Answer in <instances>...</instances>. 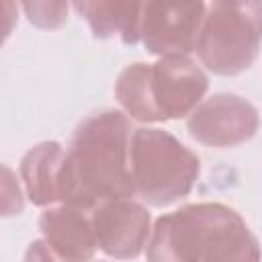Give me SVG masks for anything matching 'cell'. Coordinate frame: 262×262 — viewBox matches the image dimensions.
<instances>
[{
	"mask_svg": "<svg viewBox=\"0 0 262 262\" xmlns=\"http://www.w3.org/2000/svg\"><path fill=\"white\" fill-rule=\"evenodd\" d=\"M129 119L115 108L88 115L74 131L59 170V203L92 213L104 203L135 194Z\"/></svg>",
	"mask_w": 262,
	"mask_h": 262,
	"instance_id": "1",
	"label": "cell"
},
{
	"mask_svg": "<svg viewBox=\"0 0 262 262\" xmlns=\"http://www.w3.org/2000/svg\"><path fill=\"white\" fill-rule=\"evenodd\" d=\"M256 244L242 215L221 203L180 207L156 219L147 262H211Z\"/></svg>",
	"mask_w": 262,
	"mask_h": 262,
	"instance_id": "2",
	"label": "cell"
},
{
	"mask_svg": "<svg viewBox=\"0 0 262 262\" xmlns=\"http://www.w3.org/2000/svg\"><path fill=\"white\" fill-rule=\"evenodd\" d=\"M207 88L205 72L182 55L127 66L115 82V96L131 119L162 123L190 115L203 102Z\"/></svg>",
	"mask_w": 262,
	"mask_h": 262,
	"instance_id": "3",
	"label": "cell"
},
{
	"mask_svg": "<svg viewBox=\"0 0 262 262\" xmlns=\"http://www.w3.org/2000/svg\"><path fill=\"white\" fill-rule=\"evenodd\" d=\"M129 168L135 194L151 207H166L190 194L201 162L168 131L139 127L131 133Z\"/></svg>",
	"mask_w": 262,
	"mask_h": 262,
	"instance_id": "4",
	"label": "cell"
},
{
	"mask_svg": "<svg viewBox=\"0 0 262 262\" xmlns=\"http://www.w3.org/2000/svg\"><path fill=\"white\" fill-rule=\"evenodd\" d=\"M260 41L262 2H211L194 51L213 74L235 76L254 63Z\"/></svg>",
	"mask_w": 262,
	"mask_h": 262,
	"instance_id": "5",
	"label": "cell"
},
{
	"mask_svg": "<svg viewBox=\"0 0 262 262\" xmlns=\"http://www.w3.org/2000/svg\"><path fill=\"white\" fill-rule=\"evenodd\" d=\"M207 4L203 2H143L139 39L160 57H182L196 49Z\"/></svg>",
	"mask_w": 262,
	"mask_h": 262,
	"instance_id": "6",
	"label": "cell"
},
{
	"mask_svg": "<svg viewBox=\"0 0 262 262\" xmlns=\"http://www.w3.org/2000/svg\"><path fill=\"white\" fill-rule=\"evenodd\" d=\"M258 131V111L237 94L205 98L188 115V133L211 147H231L252 139Z\"/></svg>",
	"mask_w": 262,
	"mask_h": 262,
	"instance_id": "7",
	"label": "cell"
},
{
	"mask_svg": "<svg viewBox=\"0 0 262 262\" xmlns=\"http://www.w3.org/2000/svg\"><path fill=\"white\" fill-rule=\"evenodd\" d=\"M96 246L113 258H137L149 242V213L131 199L111 201L90 213Z\"/></svg>",
	"mask_w": 262,
	"mask_h": 262,
	"instance_id": "8",
	"label": "cell"
},
{
	"mask_svg": "<svg viewBox=\"0 0 262 262\" xmlns=\"http://www.w3.org/2000/svg\"><path fill=\"white\" fill-rule=\"evenodd\" d=\"M39 229L63 262H88L98 248L90 217L68 205L45 209L39 217Z\"/></svg>",
	"mask_w": 262,
	"mask_h": 262,
	"instance_id": "9",
	"label": "cell"
},
{
	"mask_svg": "<svg viewBox=\"0 0 262 262\" xmlns=\"http://www.w3.org/2000/svg\"><path fill=\"white\" fill-rule=\"evenodd\" d=\"M63 147L57 141H43L31 147L20 160V178L33 205L47 207L59 203V170Z\"/></svg>",
	"mask_w": 262,
	"mask_h": 262,
	"instance_id": "10",
	"label": "cell"
},
{
	"mask_svg": "<svg viewBox=\"0 0 262 262\" xmlns=\"http://www.w3.org/2000/svg\"><path fill=\"white\" fill-rule=\"evenodd\" d=\"M74 10L86 18L96 39L119 37L133 45L139 41L143 2H74Z\"/></svg>",
	"mask_w": 262,
	"mask_h": 262,
	"instance_id": "11",
	"label": "cell"
},
{
	"mask_svg": "<svg viewBox=\"0 0 262 262\" xmlns=\"http://www.w3.org/2000/svg\"><path fill=\"white\" fill-rule=\"evenodd\" d=\"M70 4L66 2H25L23 10L27 12L29 20L41 29H55L66 23Z\"/></svg>",
	"mask_w": 262,
	"mask_h": 262,
	"instance_id": "12",
	"label": "cell"
},
{
	"mask_svg": "<svg viewBox=\"0 0 262 262\" xmlns=\"http://www.w3.org/2000/svg\"><path fill=\"white\" fill-rule=\"evenodd\" d=\"M2 215L10 217V215H18L23 211V196H20V188L18 184L12 186V170L8 166H2Z\"/></svg>",
	"mask_w": 262,
	"mask_h": 262,
	"instance_id": "13",
	"label": "cell"
},
{
	"mask_svg": "<svg viewBox=\"0 0 262 262\" xmlns=\"http://www.w3.org/2000/svg\"><path fill=\"white\" fill-rule=\"evenodd\" d=\"M25 262H63L49 246L45 239H35L29 244L25 252Z\"/></svg>",
	"mask_w": 262,
	"mask_h": 262,
	"instance_id": "14",
	"label": "cell"
},
{
	"mask_svg": "<svg viewBox=\"0 0 262 262\" xmlns=\"http://www.w3.org/2000/svg\"><path fill=\"white\" fill-rule=\"evenodd\" d=\"M213 262H262V254H260V246L254 244L250 248H244L239 252H233V254H227V256H221Z\"/></svg>",
	"mask_w": 262,
	"mask_h": 262,
	"instance_id": "15",
	"label": "cell"
}]
</instances>
